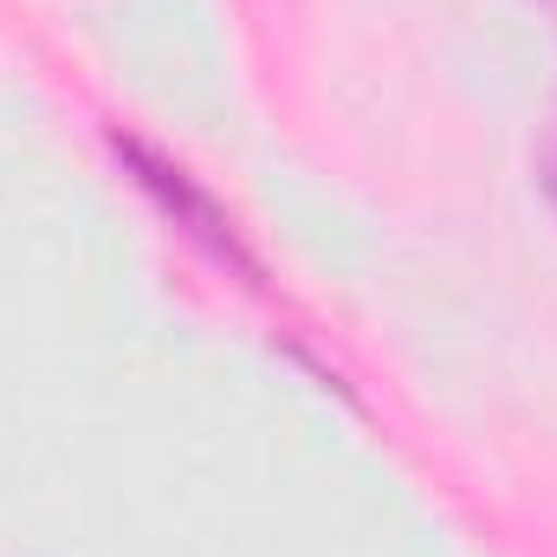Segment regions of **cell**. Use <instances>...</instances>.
Returning <instances> with one entry per match:
<instances>
[{"label": "cell", "mask_w": 557, "mask_h": 557, "mask_svg": "<svg viewBox=\"0 0 557 557\" xmlns=\"http://www.w3.org/2000/svg\"><path fill=\"white\" fill-rule=\"evenodd\" d=\"M117 149V162L131 169V182H137L143 195L162 208V221H175L214 267H227V273H240L247 285H260V260L247 253V240H240V227H234V214L182 169V162H169L162 149H149L143 137H111Z\"/></svg>", "instance_id": "obj_1"}, {"label": "cell", "mask_w": 557, "mask_h": 557, "mask_svg": "<svg viewBox=\"0 0 557 557\" xmlns=\"http://www.w3.org/2000/svg\"><path fill=\"white\" fill-rule=\"evenodd\" d=\"M539 182H545V195L557 208V117L545 124V143H539Z\"/></svg>", "instance_id": "obj_2"}]
</instances>
